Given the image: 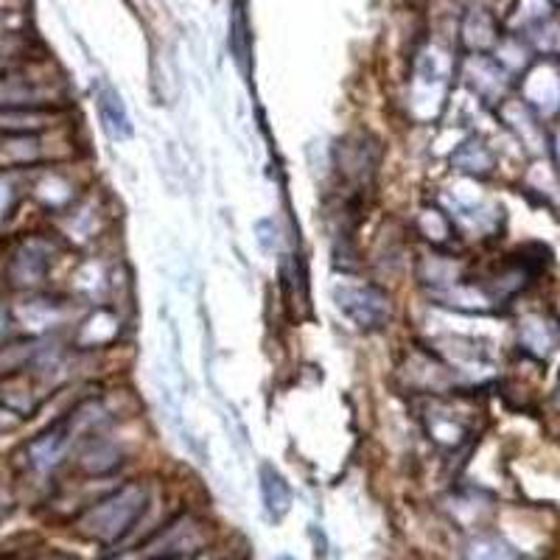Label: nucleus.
I'll use <instances>...</instances> for the list:
<instances>
[{
	"label": "nucleus",
	"mask_w": 560,
	"mask_h": 560,
	"mask_svg": "<svg viewBox=\"0 0 560 560\" xmlns=\"http://www.w3.org/2000/svg\"><path fill=\"white\" fill-rule=\"evenodd\" d=\"M149 504L147 485H127L109 493L79 516V533L98 544H113L129 533Z\"/></svg>",
	"instance_id": "f257e3e1"
},
{
	"label": "nucleus",
	"mask_w": 560,
	"mask_h": 560,
	"mask_svg": "<svg viewBox=\"0 0 560 560\" xmlns=\"http://www.w3.org/2000/svg\"><path fill=\"white\" fill-rule=\"evenodd\" d=\"M334 303L339 312L357 323L362 331H378L393 319V300L378 287L364 283H337L334 287Z\"/></svg>",
	"instance_id": "f03ea898"
},
{
	"label": "nucleus",
	"mask_w": 560,
	"mask_h": 560,
	"mask_svg": "<svg viewBox=\"0 0 560 560\" xmlns=\"http://www.w3.org/2000/svg\"><path fill=\"white\" fill-rule=\"evenodd\" d=\"M84 415H73V418L62 420V423H57V427H51L48 432H43L39 438H34L32 443L26 446V454H28V463H32L34 471L45 474L51 471V468H57L59 459L65 457V452H68V443H70V434H73V429H79V423L82 420H93L88 415V407L82 409Z\"/></svg>",
	"instance_id": "7ed1b4c3"
},
{
	"label": "nucleus",
	"mask_w": 560,
	"mask_h": 560,
	"mask_svg": "<svg viewBox=\"0 0 560 560\" xmlns=\"http://www.w3.org/2000/svg\"><path fill=\"white\" fill-rule=\"evenodd\" d=\"M258 488H261V502L264 510H267L269 522H283L294 502L292 485L287 482V477H283L275 465L261 463V468H258Z\"/></svg>",
	"instance_id": "20e7f679"
},
{
	"label": "nucleus",
	"mask_w": 560,
	"mask_h": 560,
	"mask_svg": "<svg viewBox=\"0 0 560 560\" xmlns=\"http://www.w3.org/2000/svg\"><path fill=\"white\" fill-rule=\"evenodd\" d=\"M48 267H51V258H48V249L43 244H23L12 258L9 275H12V283H18V287H37L45 272H48Z\"/></svg>",
	"instance_id": "39448f33"
},
{
	"label": "nucleus",
	"mask_w": 560,
	"mask_h": 560,
	"mask_svg": "<svg viewBox=\"0 0 560 560\" xmlns=\"http://www.w3.org/2000/svg\"><path fill=\"white\" fill-rule=\"evenodd\" d=\"M98 113H102V121L115 138H132V124H129V113L124 107L121 96L115 93L109 84L98 88Z\"/></svg>",
	"instance_id": "423d86ee"
},
{
	"label": "nucleus",
	"mask_w": 560,
	"mask_h": 560,
	"mask_svg": "<svg viewBox=\"0 0 560 560\" xmlns=\"http://www.w3.org/2000/svg\"><path fill=\"white\" fill-rule=\"evenodd\" d=\"M527 98L544 113H552L560 104V79L549 68L535 70L527 79Z\"/></svg>",
	"instance_id": "0eeeda50"
},
{
	"label": "nucleus",
	"mask_w": 560,
	"mask_h": 560,
	"mask_svg": "<svg viewBox=\"0 0 560 560\" xmlns=\"http://www.w3.org/2000/svg\"><path fill=\"white\" fill-rule=\"evenodd\" d=\"M412 378H415V387L418 389H443L448 382H452L448 370L440 368V364H434V362H429L427 357L415 359Z\"/></svg>",
	"instance_id": "6e6552de"
},
{
	"label": "nucleus",
	"mask_w": 560,
	"mask_h": 560,
	"mask_svg": "<svg viewBox=\"0 0 560 560\" xmlns=\"http://www.w3.org/2000/svg\"><path fill=\"white\" fill-rule=\"evenodd\" d=\"M522 342L529 350H535V353H549L555 345V334L549 328V323H544L538 317H527L522 325Z\"/></svg>",
	"instance_id": "1a4fd4ad"
},
{
	"label": "nucleus",
	"mask_w": 560,
	"mask_h": 560,
	"mask_svg": "<svg viewBox=\"0 0 560 560\" xmlns=\"http://www.w3.org/2000/svg\"><path fill=\"white\" fill-rule=\"evenodd\" d=\"M34 194L39 197V202L51 205V208H62V205L73 197L68 179L59 177V174H45L37 183V188H34Z\"/></svg>",
	"instance_id": "9d476101"
},
{
	"label": "nucleus",
	"mask_w": 560,
	"mask_h": 560,
	"mask_svg": "<svg viewBox=\"0 0 560 560\" xmlns=\"http://www.w3.org/2000/svg\"><path fill=\"white\" fill-rule=\"evenodd\" d=\"M82 463L88 471L104 474V471H109V468H115V465L121 463V459H118L115 446H109V443H104V440H96V443H90L88 452L82 454Z\"/></svg>",
	"instance_id": "9b49d317"
},
{
	"label": "nucleus",
	"mask_w": 560,
	"mask_h": 560,
	"mask_svg": "<svg viewBox=\"0 0 560 560\" xmlns=\"http://www.w3.org/2000/svg\"><path fill=\"white\" fill-rule=\"evenodd\" d=\"M468 560H518L513 549L504 547L497 538H477L468 547Z\"/></svg>",
	"instance_id": "f8f14e48"
},
{
	"label": "nucleus",
	"mask_w": 560,
	"mask_h": 560,
	"mask_svg": "<svg viewBox=\"0 0 560 560\" xmlns=\"http://www.w3.org/2000/svg\"><path fill=\"white\" fill-rule=\"evenodd\" d=\"M454 163H457L459 168H465V172H488L490 154L485 152L479 143H465L457 152V158H454Z\"/></svg>",
	"instance_id": "ddd939ff"
},
{
	"label": "nucleus",
	"mask_w": 560,
	"mask_h": 560,
	"mask_svg": "<svg viewBox=\"0 0 560 560\" xmlns=\"http://www.w3.org/2000/svg\"><path fill=\"white\" fill-rule=\"evenodd\" d=\"M14 199H18V183H14V174L0 172V222L9 217Z\"/></svg>",
	"instance_id": "4468645a"
},
{
	"label": "nucleus",
	"mask_w": 560,
	"mask_h": 560,
	"mask_svg": "<svg viewBox=\"0 0 560 560\" xmlns=\"http://www.w3.org/2000/svg\"><path fill=\"white\" fill-rule=\"evenodd\" d=\"M420 230H423L429 238H446L448 222L440 217L438 210H423V217H420Z\"/></svg>",
	"instance_id": "2eb2a0df"
},
{
	"label": "nucleus",
	"mask_w": 560,
	"mask_h": 560,
	"mask_svg": "<svg viewBox=\"0 0 560 560\" xmlns=\"http://www.w3.org/2000/svg\"><path fill=\"white\" fill-rule=\"evenodd\" d=\"M255 230H258V244H261L264 249H272L275 247V222L272 219H264V222L255 224Z\"/></svg>",
	"instance_id": "dca6fc26"
},
{
	"label": "nucleus",
	"mask_w": 560,
	"mask_h": 560,
	"mask_svg": "<svg viewBox=\"0 0 560 560\" xmlns=\"http://www.w3.org/2000/svg\"><path fill=\"white\" fill-rule=\"evenodd\" d=\"M18 423H20V415L14 412V409H9V407H0V434L12 432V429L18 427Z\"/></svg>",
	"instance_id": "f3484780"
},
{
	"label": "nucleus",
	"mask_w": 560,
	"mask_h": 560,
	"mask_svg": "<svg viewBox=\"0 0 560 560\" xmlns=\"http://www.w3.org/2000/svg\"><path fill=\"white\" fill-rule=\"evenodd\" d=\"M9 510H12V493L7 485H0V518L9 516Z\"/></svg>",
	"instance_id": "a211bd4d"
},
{
	"label": "nucleus",
	"mask_w": 560,
	"mask_h": 560,
	"mask_svg": "<svg viewBox=\"0 0 560 560\" xmlns=\"http://www.w3.org/2000/svg\"><path fill=\"white\" fill-rule=\"evenodd\" d=\"M9 328V317H7V312H3V306H0V334L7 331Z\"/></svg>",
	"instance_id": "6ab92c4d"
},
{
	"label": "nucleus",
	"mask_w": 560,
	"mask_h": 560,
	"mask_svg": "<svg viewBox=\"0 0 560 560\" xmlns=\"http://www.w3.org/2000/svg\"><path fill=\"white\" fill-rule=\"evenodd\" d=\"M275 560H294V558H292V555H278V558H275Z\"/></svg>",
	"instance_id": "aec40b11"
},
{
	"label": "nucleus",
	"mask_w": 560,
	"mask_h": 560,
	"mask_svg": "<svg viewBox=\"0 0 560 560\" xmlns=\"http://www.w3.org/2000/svg\"><path fill=\"white\" fill-rule=\"evenodd\" d=\"M558 163H560V135H558Z\"/></svg>",
	"instance_id": "412c9836"
}]
</instances>
